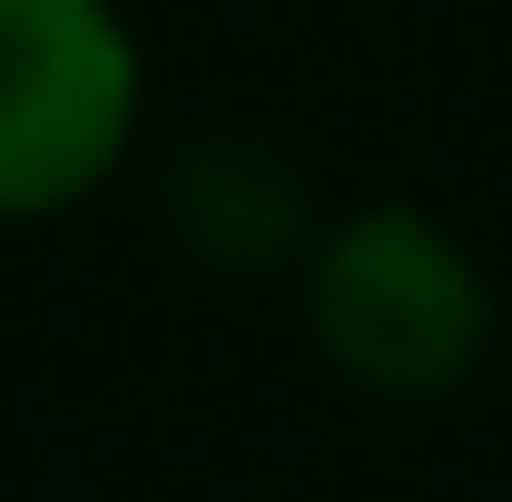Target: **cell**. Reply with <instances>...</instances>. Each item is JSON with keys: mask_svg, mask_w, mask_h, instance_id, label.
I'll use <instances>...</instances> for the list:
<instances>
[{"mask_svg": "<svg viewBox=\"0 0 512 502\" xmlns=\"http://www.w3.org/2000/svg\"><path fill=\"white\" fill-rule=\"evenodd\" d=\"M296 296L316 355L375 404H444L493 355V276L414 197H375L316 227Z\"/></svg>", "mask_w": 512, "mask_h": 502, "instance_id": "6da1fadb", "label": "cell"}, {"mask_svg": "<svg viewBox=\"0 0 512 502\" xmlns=\"http://www.w3.org/2000/svg\"><path fill=\"white\" fill-rule=\"evenodd\" d=\"M168 207V237L197 266H227V276H286L316 247V207H306V168L286 148H266L247 128L227 138H188L158 178Z\"/></svg>", "mask_w": 512, "mask_h": 502, "instance_id": "3957f363", "label": "cell"}, {"mask_svg": "<svg viewBox=\"0 0 512 502\" xmlns=\"http://www.w3.org/2000/svg\"><path fill=\"white\" fill-rule=\"evenodd\" d=\"M148 60L119 0H0V217H69L119 178Z\"/></svg>", "mask_w": 512, "mask_h": 502, "instance_id": "7a4b0ae2", "label": "cell"}]
</instances>
